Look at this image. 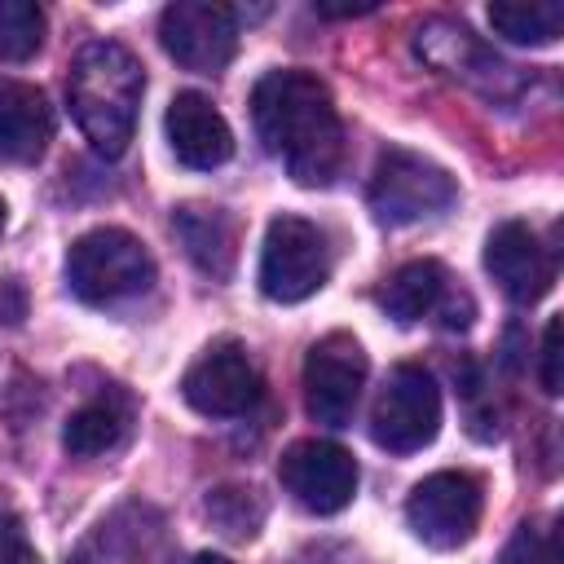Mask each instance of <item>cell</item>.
<instances>
[{"instance_id":"1","label":"cell","mask_w":564,"mask_h":564,"mask_svg":"<svg viewBox=\"0 0 564 564\" xmlns=\"http://www.w3.org/2000/svg\"><path fill=\"white\" fill-rule=\"evenodd\" d=\"M260 145L282 159L295 185H330L344 167V123L330 88L308 70H269L251 88Z\"/></svg>"},{"instance_id":"2","label":"cell","mask_w":564,"mask_h":564,"mask_svg":"<svg viewBox=\"0 0 564 564\" xmlns=\"http://www.w3.org/2000/svg\"><path fill=\"white\" fill-rule=\"evenodd\" d=\"M145 93V70L141 62L115 44V40H93L75 53L70 75H66V101L88 137V145L106 159H119L137 132V110Z\"/></svg>"},{"instance_id":"3","label":"cell","mask_w":564,"mask_h":564,"mask_svg":"<svg viewBox=\"0 0 564 564\" xmlns=\"http://www.w3.org/2000/svg\"><path fill=\"white\" fill-rule=\"evenodd\" d=\"M154 282V256L128 229L101 225L70 242L66 251V286L84 304H119Z\"/></svg>"},{"instance_id":"4","label":"cell","mask_w":564,"mask_h":564,"mask_svg":"<svg viewBox=\"0 0 564 564\" xmlns=\"http://www.w3.org/2000/svg\"><path fill=\"white\" fill-rule=\"evenodd\" d=\"M366 198L383 225H414V220L445 212L458 198V181L441 163H432L427 154L388 145L370 172Z\"/></svg>"},{"instance_id":"5","label":"cell","mask_w":564,"mask_h":564,"mask_svg":"<svg viewBox=\"0 0 564 564\" xmlns=\"http://www.w3.org/2000/svg\"><path fill=\"white\" fill-rule=\"evenodd\" d=\"M330 278V242L304 216H273L260 247V291L278 304L317 295Z\"/></svg>"},{"instance_id":"6","label":"cell","mask_w":564,"mask_h":564,"mask_svg":"<svg viewBox=\"0 0 564 564\" xmlns=\"http://www.w3.org/2000/svg\"><path fill=\"white\" fill-rule=\"evenodd\" d=\"M485 511V489L471 471H432L405 498L410 533L432 551H458L471 542Z\"/></svg>"},{"instance_id":"7","label":"cell","mask_w":564,"mask_h":564,"mask_svg":"<svg viewBox=\"0 0 564 564\" xmlns=\"http://www.w3.org/2000/svg\"><path fill=\"white\" fill-rule=\"evenodd\" d=\"M441 432V388L423 366H397L375 397L370 436L388 454H414Z\"/></svg>"},{"instance_id":"8","label":"cell","mask_w":564,"mask_h":564,"mask_svg":"<svg viewBox=\"0 0 564 564\" xmlns=\"http://www.w3.org/2000/svg\"><path fill=\"white\" fill-rule=\"evenodd\" d=\"M159 40L176 66L216 75L238 53V13L212 0H176L159 18Z\"/></svg>"},{"instance_id":"9","label":"cell","mask_w":564,"mask_h":564,"mask_svg":"<svg viewBox=\"0 0 564 564\" xmlns=\"http://www.w3.org/2000/svg\"><path fill=\"white\" fill-rule=\"evenodd\" d=\"M366 352L352 335L330 330L304 357V405L326 427H348L366 388Z\"/></svg>"},{"instance_id":"10","label":"cell","mask_w":564,"mask_h":564,"mask_svg":"<svg viewBox=\"0 0 564 564\" xmlns=\"http://www.w3.org/2000/svg\"><path fill=\"white\" fill-rule=\"evenodd\" d=\"M278 476H282V489L304 507V511H317V516H335L352 502L357 494V463L344 445L335 441H295L282 463H278Z\"/></svg>"},{"instance_id":"11","label":"cell","mask_w":564,"mask_h":564,"mask_svg":"<svg viewBox=\"0 0 564 564\" xmlns=\"http://www.w3.org/2000/svg\"><path fill=\"white\" fill-rule=\"evenodd\" d=\"M181 397L207 419H238L260 401V375L234 344L207 348L181 379Z\"/></svg>"},{"instance_id":"12","label":"cell","mask_w":564,"mask_h":564,"mask_svg":"<svg viewBox=\"0 0 564 564\" xmlns=\"http://www.w3.org/2000/svg\"><path fill=\"white\" fill-rule=\"evenodd\" d=\"M485 269L511 304H538L555 282V260L524 220H502L489 229Z\"/></svg>"},{"instance_id":"13","label":"cell","mask_w":564,"mask_h":564,"mask_svg":"<svg viewBox=\"0 0 564 564\" xmlns=\"http://www.w3.org/2000/svg\"><path fill=\"white\" fill-rule=\"evenodd\" d=\"M414 53L427 62V66H436V70H445V75H454V79H463V84H471V88H480V93H502V84H516V66H507V62H498L463 22H449V18H427V22H419V31H414Z\"/></svg>"},{"instance_id":"14","label":"cell","mask_w":564,"mask_h":564,"mask_svg":"<svg viewBox=\"0 0 564 564\" xmlns=\"http://www.w3.org/2000/svg\"><path fill=\"white\" fill-rule=\"evenodd\" d=\"M163 128H167V145H172L176 163H185L194 172H212L234 154V132H229L225 115L203 93H176Z\"/></svg>"},{"instance_id":"15","label":"cell","mask_w":564,"mask_h":564,"mask_svg":"<svg viewBox=\"0 0 564 564\" xmlns=\"http://www.w3.org/2000/svg\"><path fill=\"white\" fill-rule=\"evenodd\" d=\"M53 141V106L35 84H0V163H40Z\"/></svg>"},{"instance_id":"16","label":"cell","mask_w":564,"mask_h":564,"mask_svg":"<svg viewBox=\"0 0 564 564\" xmlns=\"http://www.w3.org/2000/svg\"><path fill=\"white\" fill-rule=\"evenodd\" d=\"M172 229L185 247V256L207 273V278H229L234 273V256H238V234H234V216L225 207H176Z\"/></svg>"},{"instance_id":"17","label":"cell","mask_w":564,"mask_h":564,"mask_svg":"<svg viewBox=\"0 0 564 564\" xmlns=\"http://www.w3.org/2000/svg\"><path fill=\"white\" fill-rule=\"evenodd\" d=\"M445 291H449V273L441 260H410L388 278V286L379 291V304L392 322L410 326V322L436 313Z\"/></svg>"},{"instance_id":"18","label":"cell","mask_w":564,"mask_h":564,"mask_svg":"<svg viewBox=\"0 0 564 564\" xmlns=\"http://www.w3.org/2000/svg\"><path fill=\"white\" fill-rule=\"evenodd\" d=\"M489 26L511 44H555L564 31V4L560 0H498L489 4Z\"/></svg>"},{"instance_id":"19","label":"cell","mask_w":564,"mask_h":564,"mask_svg":"<svg viewBox=\"0 0 564 564\" xmlns=\"http://www.w3.org/2000/svg\"><path fill=\"white\" fill-rule=\"evenodd\" d=\"M123 432H128V410H123L115 397H101V401L79 405V410L66 419L62 445H66V454H75V458H93V454L115 449V445L123 441Z\"/></svg>"},{"instance_id":"20","label":"cell","mask_w":564,"mask_h":564,"mask_svg":"<svg viewBox=\"0 0 564 564\" xmlns=\"http://www.w3.org/2000/svg\"><path fill=\"white\" fill-rule=\"evenodd\" d=\"M44 44V9L35 0H0V62H26Z\"/></svg>"},{"instance_id":"21","label":"cell","mask_w":564,"mask_h":564,"mask_svg":"<svg viewBox=\"0 0 564 564\" xmlns=\"http://www.w3.org/2000/svg\"><path fill=\"white\" fill-rule=\"evenodd\" d=\"M207 516H212L225 533H234V538H251L256 524L264 520V507L256 502V489L225 485V489H216V494L207 498Z\"/></svg>"},{"instance_id":"22","label":"cell","mask_w":564,"mask_h":564,"mask_svg":"<svg viewBox=\"0 0 564 564\" xmlns=\"http://www.w3.org/2000/svg\"><path fill=\"white\" fill-rule=\"evenodd\" d=\"M502 564H555V546H551V538H542V529L520 524L502 551Z\"/></svg>"},{"instance_id":"23","label":"cell","mask_w":564,"mask_h":564,"mask_svg":"<svg viewBox=\"0 0 564 564\" xmlns=\"http://www.w3.org/2000/svg\"><path fill=\"white\" fill-rule=\"evenodd\" d=\"M0 564H35L26 529H22V520L9 507H0Z\"/></svg>"},{"instance_id":"24","label":"cell","mask_w":564,"mask_h":564,"mask_svg":"<svg viewBox=\"0 0 564 564\" xmlns=\"http://www.w3.org/2000/svg\"><path fill=\"white\" fill-rule=\"evenodd\" d=\"M538 379H542V392H560V317L546 322L542 330V366H538Z\"/></svg>"},{"instance_id":"25","label":"cell","mask_w":564,"mask_h":564,"mask_svg":"<svg viewBox=\"0 0 564 564\" xmlns=\"http://www.w3.org/2000/svg\"><path fill=\"white\" fill-rule=\"evenodd\" d=\"M436 313H441V322H445L449 330H467V326H471V313H476V308H471V295H463V291H454V286H449Z\"/></svg>"},{"instance_id":"26","label":"cell","mask_w":564,"mask_h":564,"mask_svg":"<svg viewBox=\"0 0 564 564\" xmlns=\"http://www.w3.org/2000/svg\"><path fill=\"white\" fill-rule=\"evenodd\" d=\"M22 317H26V291H22L18 278H4L0 282V322L4 326H18Z\"/></svg>"},{"instance_id":"27","label":"cell","mask_w":564,"mask_h":564,"mask_svg":"<svg viewBox=\"0 0 564 564\" xmlns=\"http://www.w3.org/2000/svg\"><path fill=\"white\" fill-rule=\"evenodd\" d=\"M313 13H322V18H361V13H375V0H352V4H326V0H313Z\"/></svg>"},{"instance_id":"28","label":"cell","mask_w":564,"mask_h":564,"mask_svg":"<svg viewBox=\"0 0 564 564\" xmlns=\"http://www.w3.org/2000/svg\"><path fill=\"white\" fill-rule=\"evenodd\" d=\"M194 564H229L225 555H212V551H203V555H194Z\"/></svg>"},{"instance_id":"29","label":"cell","mask_w":564,"mask_h":564,"mask_svg":"<svg viewBox=\"0 0 564 564\" xmlns=\"http://www.w3.org/2000/svg\"><path fill=\"white\" fill-rule=\"evenodd\" d=\"M0 225H4V198H0Z\"/></svg>"}]
</instances>
